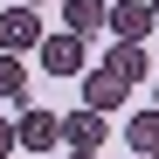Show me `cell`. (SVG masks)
Masks as SVG:
<instances>
[{
	"label": "cell",
	"mask_w": 159,
	"mask_h": 159,
	"mask_svg": "<svg viewBox=\"0 0 159 159\" xmlns=\"http://www.w3.org/2000/svg\"><path fill=\"white\" fill-rule=\"evenodd\" d=\"M21 48H42V14L35 7H7L0 14V56H21Z\"/></svg>",
	"instance_id": "6da1fadb"
},
{
	"label": "cell",
	"mask_w": 159,
	"mask_h": 159,
	"mask_svg": "<svg viewBox=\"0 0 159 159\" xmlns=\"http://www.w3.org/2000/svg\"><path fill=\"white\" fill-rule=\"evenodd\" d=\"M14 145H21V152L62 145V118H56V111H21V118H14Z\"/></svg>",
	"instance_id": "7a4b0ae2"
},
{
	"label": "cell",
	"mask_w": 159,
	"mask_h": 159,
	"mask_svg": "<svg viewBox=\"0 0 159 159\" xmlns=\"http://www.w3.org/2000/svg\"><path fill=\"white\" fill-rule=\"evenodd\" d=\"M104 21H111L118 42H139V48H145V35H152V7H145V0H111Z\"/></svg>",
	"instance_id": "3957f363"
},
{
	"label": "cell",
	"mask_w": 159,
	"mask_h": 159,
	"mask_svg": "<svg viewBox=\"0 0 159 159\" xmlns=\"http://www.w3.org/2000/svg\"><path fill=\"white\" fill-rule=\"evenodd\" d=\"M104 76H118L125 90H131V83H145V76H152V48H139V42H111V56H104Z\"/></svg>",
	"instance_id": "277c9868"
},
{
	"label": "cell",
	"mask_w": 159,
	"mask_h": 159,
	"mask_svg": "<svg viewBox=\"0 0 159 159\" xmlns=\"http://www.w3.org/2000/svg\"><path fill=\"white\" fill-rule=\"evenodd\" d=\"M35 56L48 62V76H83V42H76V35H42Z\"/></svg>",
	"instance_id": "5b68a950"
},
{
	"label": "cell",
	"mask_w": 159,
	"mask_h": 159,
	"mask_svg": "<svg viewBox=\"0 0 159 159\" xmlns=\"http://www.w3.org/2000/svg\"><path fill=\"white\" fill-rule=\"evenodd\" d=\"M62 145L69 152H104V118L97 111H69L62 118Z\"/></svg>",
	"instance_id": "8992f818"
},
{
	"label": "cell",
	"mask_w": 159,
	"mask_h": 159,
	"mask_svg": "<svg viewBox=\"0 0 159 159\" xmlns=\"http://www.w3.org/2000/svg\"><path fill=\"white\" fill-rule=\"evenodd\" d=\"M118 104H125V83H118V76H104V69H83V111H118Z\"/></svg>",
	"instance_id": "52a82bcc"
},
{
	"label": "cell",
	"mask_w": 159,
	"mask_h": 159,
	"mask_svg": "<svg viewBox=\"0 0 159 159\" xmlns=\"http://www.w3.org/2000/svg\"><path fill=\"white\" fill-rule=\"evenodd\" d=\"M62 21H69L62 35H76V42L97 35V28H104V0H62Z\"/></svg>",
	"instance_id": "ba28073f"
},
{
	"label": "cell",
	"mask_w": 159,
	"mask_h": 159,
	"mask_svg": "<svg viewBox=\"0 0 159 159\" xmlns=\"http://www.w3.org/2000/svg\"><path fill=\"white\" fill-rule=\"evenodd\" d=\"M125 139H131L139 159H159V111H139V118L125 125Z\"/></svg>",
	"instance_id": "9c48e42d"
},
{
	"label": "cell",
	"mask_w": 159,
	"mask_h": 159,
	"mask_svg": "<svg viewBox=\"0 0 159 159\" xmlns=\"http://www.w3.org/2000/svg\"><path fill=\"white\" fill-rule=\"evenodd\" d=\"M21 97H28V62L0 56V104H21Z\"/></svg>",
	"instance_id": "30bf717a"
},
{
	"label": "cell",
	"mask_w": 159,
	"mask_h": 159,
	"mask_svg": "<svg viewBox=\"0 0 159 159\" xmlns=\"http://www.w3.org/2000/svg\"><path fill=\"white\" fill-rule=\"evenodd\" d=\"M7 152H14V125L0 118V159H7Z\"/></svg>",
	"instance_id": "8fae6325"
},
{
	"label": "cell",
	"mask_w": 159,
	"mask_h": 159,
	"mask_svg": "<svg viewBox=\"0 0 159 159\" xmlns=\"http://www.w3.org/2000/svg\"><path fill=\"white\" fill-rule=\"evenodd\" d=\"M69 159H104V152H69Z\"/></svg>",
	"instance_id": "7c38bea8"
},
{
	"label": "cell",
	"mask_w": 159,
	"mask_h": 159,
	"mask_svg": "<svg viewBox=\"0 0 159 159\" xmlns=\"http://www.w3.org/2000/svg\"><path fill=\"white\" fill-rule=\"evenodd\" d=\"M145 7H152V21H159V0H145Z\"/></svg>",
	"instance_id": "4fadbf2b"
},
{
	"label": "cell",
	"mask_w": 159,
	"mask_h": 159,
	"mask_svg": "<svg viewBox=\"0 0 159 159\" xmlns=\"http://www.w3.org/2000/svg\"><path fill=\"white\" fill-rule=\"evenodd\" d=\"M21 7H42V0H21Z\"/></svg>",
	"instance_id": "5bb4252c"
},
{
	"label": "cell",
	"mask_w": 159,
	"mask_h": 159,
	"mask_svg": "<svg viewBox=\"0 0 159 159\" xmlns=\"http://www.w3.org/2000/svg\"><path fill=\"white\" fill-rule=\"evenodd\" d=\"M152 111H159V97H152Z\"/></svg>",
	"instance_id": "9a60e30c"
},
{
	"label": "cell",
	"mask_w": 159,
	"mask_h": 159,
	"mask_svg": "<svg viewBox=\"0 0 159 159\" xmlns=\"http://www.w3.org/2000/svg\"><path fill=\"white\" fill-rule=\"evenodd\" d=\"M104 7H111V0H104Z\"/></svg>",
	"instance_id": "2e32d148"
}]
</instances>
